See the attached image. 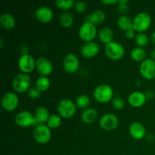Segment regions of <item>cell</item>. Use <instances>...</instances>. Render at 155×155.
Here are the masks:
<instances>
[{
  "mask_svg": "<svg viewBox=\"0 0 155 155\" xmlns=\"http://www.w3.org/2000/svg\"><path fill=\"white\" fill-rule=\"evenodd\" d=\"M118 2L119 1H111V0H107V1H101V3L104 5H115L118 4Z\"/></svg>",
  "mask_w": 155,
  "mask_h": 155,
  "instance_id": "38",
  "label": "cell"
},
{
  "mask_svg": "<svg viewBox=\"0 0 155 155\" xmlns=\"http://www.w3.org/2000/svg\"><path fill=\"white\" fill-rule=\"evenodd\" d=\"M74 8L79 14H83L87 10V4L85 2L78 1L74 4Z\"/></svg>",
  "mask_w": 155,
  "mask_h": 155,
  "instance_id": "34",
  "label": "cell"
},
{
  "mask_svg": "<svg viewBox=\"0 0 155 155\" xmlns=\"http://www.w3.org/2000/svg\"><path fill=\"white\" fill-rule=\"evenodd\" d=\"M105 20L106 15L103 11L95 10L92 14L86 17L85 21L91 23L95 26H99L102 24L105 21Z\"/></svg>",
  "mask_w": 155,
  "mask_h": 155,
  "instance_id": "20",
  "label": "cell"
},
{
  "mask_svg": "<svg viewBox=\"0 0 155 155\" xmlns=\"http://www.w3.org/2000/svg\"><path fill=\"white\" fill-rule=\"evenodd\" d=\"M119 124L117 117L111 113H107L100 118L99 125L102 130L105 131H112L117 129Z\"/></svg>",
  "mask_w": 155,
  "mask_h": 155,
  "instance_id": "12",
  "label": "cell"
},
{
  "mask_svg": "<svg viewBox=\"0 0 155 155\" xmlns=\"http://www.w3.org/2000/svg\"><path fill=\"white\" fill-rule=\"evenodd\" d=\"M57 109L58 114L62 118L70 119L73 117L77 112V105L71 99L64 98L59 101Z\"/></svg>",
  "mask_w": 155,
  "mask_h": 155,
  "instance_id": "4",
  "label": "cell"
},
{
  "mask_svg": "<svg viewBox=\"0 0 155 155\" xmlns=\"http://www.w3.org/2000/svg\"><path fill=\"white\" fill-rule=\"evenodd\" d=\"M74 1L73 0H57L55 1V5L58 8L67 12L68 10L71 9L73 6H74Z\"/></svg>",
  "mask_w": 155,
  "mask_h": 155,
  "instance_id": "31",
  "label": "cell"
},
{
  "mask_svg": "<svg viewBox=\"0 0 155 155\" xmlns=\"http://www.w3.org/2000/svg\"><path fill=\"white\" fill-rule=\"evenodd\" d=\"M128 3L129 1L127 0H121L118 2L117 11L120 14H121V15H126V13H127L129 11Z\"/></svg>",
  "mask_w": 155,
  "mask_h": 155,
  "instance_id": "33",
  "label": "cell"
},
{
  "mask_svg": "<svg viewBox=\"0 0 155 155\" xmlns=\"http://www.w3.org/2000/svg\"><path fill=\"white\" fill-rule=\"evenodd\" d=\"M5 43H4V40H3L2 38H1L0 39V48H3V46H4Z\"/></svg>",
  "mask_w": 155,
  "mask_h": 155,
  "instance_id": "42",
  "label": "cell"
},
{
  "mask_svg": "<svg viewBox=\"0 0 155 155\" xmlns=\"http://www.w3.org/2000/svg\"><path fill=\"white\" fill-rule=\"evenodd\" d=\"M145 96H146L147 99H151V98H154V93L151 90L146 91V92H145Z\"/></svg>",
  "mask_w": 155,
  "mask_h": 155,
  "instance_id": "37",
  "label": "cell"
},
{
  "mask_svg": "<svg viewBox=\"0 0 155 155\" xmlns=\"http://www.w3.org/2000/svg\"><path fill=\"white\" fill-rule=\"evenodd\" d=\"M98 111L95 108L88 107L83 110L81 114V120L83 123L87 124H93L98 118Z\"/></svg>",
  "mask_w": 155,
  "mask_h": 155,
  "instance_id": "21",
  "label": "cell"
},
{
  "mask_svg": "<svg viewBox=\"0 0 155 155\" xmlns=\"http://www.w3.org/2000/svg\"><path fill=\"white\" fill-rule=\"evenodd\" d=\"M51 85L50 80L48 77H39L36 81V87L41 92H44L48 90Z\"/></svg>",
  "mask_w": 155,
  "mask_h": 155,
  "instance_id": "27",
  "label": "cell"
},
{
  "mask_svg": "<svg viewBox=\"0 0 155 155\" xmlns=\"http://www.w3.org/2000/svg\"><path fill=\"white\" fill-rule=\"evenodd\" d=\"M135 41L138 46L144 48L149 43V37L145 33H138L135 38Z\"/></svg>",
  "mask_w": 155,
  "mask_h": 155,
  "instance_id": "30",
  "label": "cell"
},
{
  "mask_svg": "<svg viewBox=\"0 0 155 155\" xmlns=\"http://www.w3.org/2000/svg\"><path fill=\"white\" fill-rule=\"evenodd\" d=\"M105 54L108 58L114 61H117L122 58L125 54V48L120 42L113 41L107 45L104 48Z\"/></svg>",
  "mask_w": 155,
  "mask_h": 155,
  "instance_id": "5",
  "label": "cell"
},
{
  "mask_svg": "<svg viewBox=\"0 0 155 155\" xmlns=\"http://www.w3.org/2000/svg\"><path fill=\"white\" fill-rule=\"evenodd\" d=\"M135 30L134 29H131V30H127V31L125 32V34H126V36H127V39H135L136 38V33H135Z\"/></svg>",
  "mask_w": 155,
  "mask_h": 155,
  "instance_id": "36",
  "label": "cell"
},
{
  "mask_svg": "<svg viewBox=\"0 0 155 155\" xmlns=\"http://www.w3.org/2000/svg\"><path fill=\"white\" fill-rule=\"evenodd\" d=\"M15 18L9 13H3L0 16V25L5 30H12L15 26Z\"/></svg>",
  "mask_w": 155,
  "mask_h": 155,
  "instance_id": "23",
  "label": "cell"
},
{
  "mask_svg": "<svg viewBox=\"0 0 155 155\" xmlns=\"http://www.w3.org/2000/svg\"><path fill=\"white\" fill-rule=\"evenodd\" d=\"M130 57L133 59L134 61L136 62H141L146 59L147 58V51L144 48H141V47H135L131 50L130 52Z\"/></svg>",
  "mask_w": 155,
  "mask_h": 155,
  "instance_id": "24",
  "label": "cell"
},
{
  "mask_svg": "<svg viewBox=\"0 0 155 155\" xmlns=\"http://www.w3.org/2000/svg\"><path fill=\"white\" fill-rule=\"evenodd\" d=\"M147 98L144 92L135 91L130 94L128 97V102L130 106L135 108L141 107L146 103Z\"/></svg>",
  "mask_w": 155,
  "mask_h": 155,
  "instance_id": "18",
  "label": "cell"
},
{
  "mask_svg": "<svg viewBox=\"0 0 155 155\" xmlns=\"http://www.w3.org/2000/svg\"><path fill=\"white\" fill-rule=\"evenodd\" d=\"M33 138L37 143L41 145L47 144L51 140V129L46 124L36 126L33 130Z\"/></svg>",
  "mask_w": 155,
  "mask_h": 155,
  "instance_id": "6",
  "label": "cell"
},
{
  "mask_svg": "<svg viewBox=\"0 0 155 155\" xmlns=\"http://www.w3.org/2000/svg\"><path fill=\"white\" fill-rule=\"evenodd\" d=\"M151 58L152 59V60L155 61V48H154V49H153L152 51H151Z\"/></svg>",
  "mask_w": 155,
  "mask_h": 155,
  "instance_id": "40",
  "label": "cell"
},
{
  "mask_svg": "<svg viewBox=\"0 0 155 155\" xmlns=\"http://www.w3.org/2000/svg\"><path fill=\"white\" fill-rule=\"evenodd\" d=\"M99 45L96 42H85L81 47L80 52L81 54L86 58H95L99 52Z\"/></svg>",
  "mask_w": 155,
  "mask_h": 155,
  "instance_id": "15",
  "label": "cell"
},
{
  "mask_svg": "<svg viewBox=\"0 0 155 155\" xmlns=\"http://www.w3.org/2000/svg\"><path fill=\"white\" fill-rule=\"evenodd\" d=\"M139 73L144 79L152 80L155 78V61L151 58H146L140 64Z\"/></svg>",
  "mask_w": 155,
  "mask_h": 155,
  "instance_id": "11",
  "label": "cell"
},
{
  "mask_svg": "<svg viewBox=\"0 0 155 155\" xmlns=\"http://www.w3.org/2000/svg\"><path fill=\"white\" fill-rule=\"evenodd\" d=\"M63 68L68 74H74L80 68V61L74 53H68L63 61Z\"/></svg>",
  "mask_w": 155,
  "mask_h": 155,
  "instance_id": "13",
  "label": "cell"
},
{
  "mask_svg": "<svg viewBox=\"0 0 155 155\" xmlns=\"http://www.w3.org/2000/svg\"><path fill=\"white\" fill-rule=\"evenodd\" d=\"M78 35L80 39L85 42H92L97 36L96 26L85 21L79 29Z\"/></svg>",
  "mask_w": 155,
  "mask_h": 155,
  "instance_id": "7",
  "label": "cell"
},
{
  "mask_svg": "<svg viewBox=\"0 0 155 155\" xmlns=\"http://www.w3.org/2000/svg\"><path fill=\"white\" fill-rule=\"evenodd\" d=\"M36 61L31 54H21L18 59V66L21 73L29 74L36 69Z\"/></svg>",
  "mask_w": 155,
  "mask_h": 155,
  "instance_id": "8",
  "label": "cell"
},
{
  "mask_svg": "<svg viewBox=\"0 0 155 155\" xmlns=\"http://www.w3.org/2000/svg\"><path fill=\"white\" fill-rule=\"evenodd\" d=\"M59 23L62 27L66 28L71 27L74 24V17L72 14L68 12H62L59 17Z\"/></svg>",
  "mask_w": 155,
  "mask_h": 155,
  "instance_id": "26",
  "label": "cell"
},
{
  "mask_svg": "<svg viewBox=\"0 0 155 155\" xmlns=\"http://www.w3.org/2000/svg\"><path fill=\"white\" fill-rule=\"evenodd\" d=\"M15 122L21 128H28L31 126H35L34 114L29 110H21L15 116Z\"/></svg>",
  "mask_w": 155,
  "mask_h": 155,
  "instance_id": "10",
  "label": "cell"
},
{
  "mask_svg": "<svg viewBox=\"0 0 155 155\" xmlns=\"http://www.w3.org/2000/svg\"><path fill=\"white\" fill-rule=\"evenodd\" d=\"M129 132L133 139L142 140L146 136V129L145 126L139 122H133L130 124Z\"/></svg>",
  "mask_w": 155,
  "mask_h": 155,
  "instance_id": "16",
  "label": "cell"
},
{
  "mask_svg": "<svg viewBox=\"0 0 155 155\" xmlns=\"http://www.w3.org/2000/svg\"><path fill=\"white\" fill-rule=\"evenodd\" d=\"M117 25L120 29L124 31H127L129 30L133 29V20L128 15H120L117 19Z\"/></svg>",
  "mask_w": 155,
  "mask_h": 155,
  "instance_id": "25",
  "label": "cell"
},
{
  "mask_svg": "<svg viewBox=\"0 0 155 155\" xmlns=\"http://www.w3.org/2000/svg\"><path fill=\"white\" fill-rule=\"evenodd\" d=\"M151 41H152L153 43H154V45H155V31L153 32L152 34H151Z\"/></svg>",
  "mask_w": 155,
  "mask_h": 155,
  "instance_id": "41",
  "label": "cell"
},
{
  "mask_svg": "<svg viewBox=\"0 0 155 155\" xmlns=\"http://www.w3.org/2000/svg\"><path fill=\"white\" fill-rule=\"evenodd\" d=\"M98 39L102 43L107 45L110 42H113L114 32L111 28L108 27H102L98 32Z\"/></svg>",
  "mask_w": 155,
  "mask_h": 155,
  "instance_id": "22",
  "label": "cell"
},
{
  "mask_svg": "<svg viewBox=\"0 0 155 155\" xmlns=\"http://www.w3.org/2000/svg\"><path fill=\"white\" fill-rule=\"evenodd\" d=\"M93 97L98 103L106 104L114 98V90L109 85L100 84L94 89Z\"/></svg>",
  "mask_w": 155,
  "mask_h": 155,
  "instance_id": "1",
  "label": "cell"
},
{
  "mask_svg": "<svg viewBox=\"0 0 155 155\" xmlns=\"http://www.w3.org/2000/svg\"><path fill=\"white\" fill-rule=\"evenodd\" d=\"M49 110L44 106H39L36 107L34 113L35 127L42 124H46L50 117Z\"/></svg>",
  "mask_w": 155,
  "mask_h": 155,
  "instance_id": "19",
  "label": "cell"
},
{
  "mask_svg": "<svg viewBox=\"0 0 155 155\" xmlns=\"http://www.w3.org/2000/svg\"><path fill=\"white\" fill-rule=\"evenodd\" d=\"M2 107L5 110L8 112L14 111L19 104V98L17 93L14 92H8L2 98Z\"/></svg>",
  "mask_w": 155,
  "mask_h": 155,
  "instance_id": "9",
  "label": "cell"
},
{
  "mask_svg": "<svg viewBox=\"0 0 155 155\" xmlns=\"http://www.w3.org/2000/svg\"><path fill=\"white\" fill-rule=\"evenodd\" d=\"M36 70L42 77H48L52 73L53 64L46 58H39L36 60Z\"/></svg>",
  "mask_w": 155,
  "mask_h": 155,
  "instance_id": "14",
  "label": "cell"
},
{
  "mask_svg": "<svg viewBox=\"0 0 155 155\" xmlns=\"http://www.w3.org/2000/svg\"><path fill=\"white\" fill-rule=\"evenodd\" d=\"M133 29L138 33H145L151 24V18L147 12H139L133 20Z\"/></svg>",
  "mask_w": 155,
  "mask_h": 155,
  "instance_id": "3",
  "label": "cell"
},
{
  "mask_svg": "<svg viewBox=\"0 0 155 155\" xmlns=\"http://www.w3.org/2000/svg\"><path fill=\"white\" fill-rule=\"evenodd\" d=\"M31 85V78L29 74L20 73L14 77L12 80V88L17 93H24L28 92Z\"/></svg>",
  "mask_w": 155,
  "mask_h": 155,
  "instance_id": "2",
  "label": "cell"
},
{
  "mask_svg": "<svg viewBox=\"0 0 155 155\" xmlns=\"http://www.w3.org/2000/svg\"><path fill=\"white\" fill-rule=\"evenodd\" d=\"M61 117L59 114H51L47 122L46 125L50 129H57L61 125L62 119Z\"/></svg>",
  "mask_w": 155,
  "mask_h": 155,
  "instance_id": "29",
  "label": "cell"
},
{
  "mask_svg": "<svg viewBox=\"0 0 155 155\" xmlns=\"http://www.w3.org/2000/svg\"><path fill=\"white\" fill-rule=\"evenodd\" d=\"M35 18L39 22L46 24L50 22L53 18V12L47 6H40L35 12Z\"/></svg>",
  "mask_w": 155,
  "mask_h": 155,
  "instance_id": "17",
  "label": "cell"
},
{
  "mask_svg": "<svg viewBox=\"0 0 155 155\" xmlns=\"http://www.w3.org/2000/svg\"><path fill=\"white\" fill-rule=\"evenodd\" d=\"M147 139H148V141H153L154 139V135L150 134L148 136H147Z\"/></svg>",
  "mask_w": 155,
  "mask_h": 155,
  "instance_id": "39",
  "label": "cell"
},
{
  "mask_svg": "<svg viewBox=\"0 0 155 155\" xmlns=\"http://www.w3.org/2000/svg\"><path fill=\"white\" fill-rule=\"evenodd\" d=\"M76 105L77 107L80 109H86L88 108L89 105L90 104V98L87 95H80L76 98Z\"/></svg>",
  "mask_w": 155,
  "mask_h": 155,
  "instance_id": "28",
  "label": "cell"
},
{
  "mask_svg": "<svg viewBox=\"0 0 155 155\" xmlns=\"http://www.w3.org/2000/svg\"><path fill=\"white\" fill-rule=\"evenodd\" d=\"M112 102V106H113L114 108H115L116 110H122L125 107V101L123 98L119 96L114 97V98L111 101Z\"/></svg>",
  "mask_w": 155,
  "mask_h": 155,
  "instance_id": "32",
  "label": "cell"
},
{
  "mask_svg": "<svg viewBox=\"0 0 155 155\" xmlns=\"http://www.w3.org/2000/svg\"><path fill=\"white\" fill-rule=\"evenodd\" d=\"M41 93L42 92L35 86V87H31L29 89L27 92V95L31 99H38L41 96Z\"/></svg>",
  "mask_w": 155,
  "mask_h": 155,
  "instance_id": "35",
  "label": "cell"
}]
</instances>
